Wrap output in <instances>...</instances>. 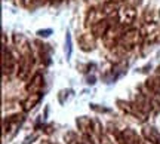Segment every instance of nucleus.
Here are the masks:
<instances>
[{
    "label": "nucleus",
    "instance_id": "7",
    "mask_svg": "<svg viewBox=\"0 0 160 144\" xmlns=\"http://www.w3.org/2000/svg\"><path fill=\"white\" fill-rule=\"evenodd\" d=\"M76 123H77V128L82 132V135H92V134L101 129L99 123L97 121H92L91 117H86V116H80L76 119Z\"/></svg>",
    "mask_w": 160,
    "mask_h": 144
},
{
    "label": "nucleus",
    "instance_id": "18",
    "mask_svg": "<svg viewBox=\"0 0 160 144\" xmlns=\"http://www.w3.org/2000/svg\"><path fill=\"white\" fill-rule=\"evenodd\" d=\"M13 45L17 46L19 54H25V52L31 51L28 42H27V39H25L22 34H13Z\"/></svg>",
    "mask_w": 160,
    "mask_h": 144
},
{
    "label": "nucleus",
    "instance_id": "3",
    "mask_svg": "<svg viewBox=\"0 0 160 144\" xmlns=\"http://www.w3.org/2000/svg\"><path fill=\"white\" fill-rule=\"evenodd\" d=\"M117 107H119L125 115L131 116V117H135L137 121H141V122H145L148 115L144 113V110L138 105L137 101H125V100H119L117 101Z\"/></svg>",
    "mask_w": 160,
    "mask_h": 144
},
{
    "label": "nucleus",
    "instance_id": "13",
    "mask_svg": "<svg viewBox=\"0 0 160 144\" xmlns=\"http://www.w3.org/2000/svg\"><path fill=\"white\" fill-rule=\"evenodd\" d=\"M40 100H42V94H28V95L21 101V109H22V111H25V113H27V111H31V110L40 103Z\"/></svg>",
    "mask_w": 160,
    "mask_h": 144
},
{
    "label": "nucleus",
    "instance_id": "1",
    "mask_svg": "<svg viewBox=\"0 0 160 144\" xmlns=\"http://www.w3.org/2000/svg\"><path fill=\"white\" fill-rule=\"evenodd\" d=\"M144 39H145V34H144V31L141 28L125 30L117 48H120L122 51H131L133 48H137L139 43H142Z\"/></svg>",
    "mask_w": 160,
    "mask_h": 144
},
{
    "label": "nucleus",
    "instance_id": "14",
    "mask_svg": "<svg viewBox=\"0 0 160 144\" xmlns=\"http://www.w3.org/2000/svg\"><path fill=\"white\" fill-rule=\"evenodd\" d=\"M145 88H147L148 94L160 100V76L156 75L153 77H148L145 80Z\"/></svg>",
    "mask_w": 160,
    "mask_h": 144
},
{
    "label": "nucleus",
    "instance_id": "23",
    "mask_svg": "<svg viewBox=\"0 0 160 144\" xmlns=\"http://www.w3.org/2000/svg\"><path fill=\"white\" fill-rule=\"evenodd\" d=\"M157 76H160V67L157 69Z\"/></svg>",
    "mask_w": 160,
    "mask_h": 144
},
{
    "label": "nucleus",
    "instance_id": "9",
    "mask_svg": "<svg viewBox=\"0 0 160 144\" xmlns=\"http://www.w3.org/2000/svg\"><path fill=\"white\" fill-rule=\"evenodd\" d=\"M97 36L93 34L92 31H88V33H83V34L79 36V39H77V42H79V48L82 49V51L85 52H91L95 49V46H97Z\"/></svg>",
    "mask_w": 160,
    "mask_h": 144
},
{
    "label": "nucleus",
    "instance_id": "5",
    "mask_svg": "<svg viewBox=\"0 0 160 144\" xmlns=\"http://www.w3.org/2000/svg\"><path fill=\"white\" fill-rule=\"evenodd\" d=\"M123 33H125V27H123V25H120V24H113V25L110 27L108 31L105 33V36L102 37L104 46L108 48V49L117 48Z\"/></svg>",
    "mask_w": 160,
    "mask_h": 144
},
{
    "label": "nucleus",
    "instance_id": "12",
    "mask_svg": "<svg viewBox=\"0 0 160 144\" xmlns=\"http://www.w3.org/2000/svg\"><path fill=\"white\" fill-rule=\"evenodd\" d=\"M141 135H142V138L147 140L148 143H151V144H160V132L157 131V129H154L153 126L144 125L142 129H141Z\"/></svg>",
    "mask_w": 160,
    "mask_h": 144
},
{
    "label": "nucleus",
    "instance_id": "8",
    "mask_svg": "<svg viewBox=\"0 0 160 144\" xmlns=\"http://www.w3.org/2000/svg\"><path fill=\"white\" fill-rule=\"evenodd\" d=\"M105 18H107V15H105V12H104L102 6L89 8L88 12H86V17H85V25L89 27V28H92L95 24H98L99 21H102Z\"/></svg>",
    "mask_w": 160,
    "mask_h": 144
},
{
    "label": "nucleus",
    "instance_id": "15",
    "mask_svg": "<svg viewBox=\"0 0 160 144\" xmlns=\"http://www.w3.org/2000/svg\"><path fill=\"white\" fill-rule=\"evenodd\" d=\"M111 25H113V24H111V18H105L102 21H99L98 24H95V25L91 28V31L97 36V37H101V39H102L104 36H105V33L110 30Z\"/></svg>",
    "mask_w": 160,
    "mask_h": 144
},
{
    "label": "nucleus",
    "instance_id": "10",
    "mask_svg": "<svg viewBox=\"0 0 160 144\" xmlns=\"http://www.w3.org/2000/svg\"><path fill=\"white\" fill-rule=\"evenodd\" d=\"M43 86H45V77H43V75L42 73H36L30 79V82H27L25 91L28 94H42Z\"/></svg>",
    "mask_w": 160,
    "mask_h": 144
},
{
    "label": "nucleus",
    "instance_id": "21",
    "mask_svg": "<svg viewBox=\"0 0 160 144\" xmlns=\"http://www.w3.org/2000/svg\"><path fill=\"white\" fill-rule=\"evenodd\" d=\"M46 2H49V0H36V3H37V5H45Z\"/></svg>",
    "mask_w": 160,
    "mask_h": 144
},
{
    "label": "nucleus",
    "instance_id": "17",
    "mask_svg": "<svg viewBox=\"0 0 160 144\" xmlns=\"http://www.w3.org/2000/svg\"><path fill=\"white\" fill-rule=\"evenodd\" d=\"M86 137H89L93 144H113L111 138H110L107 134L102 132V129H98V131H95L92 135H86Z\"/></svg>",
    "mask_w": 160,
    "mask_h": 144
},
{
    "label": "nucleus",
    "instance_id": "16",
    "mask_svg": "<svg viewBox=\"0 0 160 144\" xmlns=\"http://www.w3.org/2000/svg\"><path fill=\"white\" fill-rule=\"evenodd\" d=\"M122 138H123V144H144L141 137L133 129H125L122 132Z\"/></svg>",
    "mask_w": 160,
    "mask_h": 144
},
{
    "label": "nucleus",
    "instance_id": "2",
    "mask_svg": "<svg viewBox=\"0 0 160 144\" xmlns=\"http://www.w3.org/2000/svg\"><path fill=\"white\" fill-rule=\"evenodd\" d=\"M18 64H19V58H17L13 52L9 51L6 46H3V51H2V73H3V77L17 75Z\"/></svg>",
    "mask_w": 160,
    "mask_h": 144
},
{
    "label": "nucleus",
    "instance_id": "19",
    "mask_svg": "<svg viewBox=\"0 0 160 144\" xmlns=\"http://www.w3.org/2000/svg\"><path fill=\"white\" fill-rule=\"evenodd\" d=\"M21 3H22L24 8H31L36 3V0H21Z\"/></svg>",
    "mask_w": 160,
    "mask_h": 144
},
{
    "label": "nucleus",
    "instance_id": "4",
    "mask_svg": "<svg viewBox=\"0 0 160 144\" xmlns=\"http://www.w3.org/2000/svg\"><path fill=\"white\" fill-rule=\"evenodd\" d=\"M34 65V55L33 52H25L19 55V64H18V71H17V77L21 80H27L28 79L31 69Z\"/></svg>",
    "mask_w": 160,
    "mask_h": 144
},
{
    "label": "nucleus",
    "instance_id": "11",
    "mask_svg": "<svg viewBox=\"0 0 160 144\" xmlns=\"http://www.w3.org/2000/svg\"><path fill=\"white\" fill-rule=\"evenodd\" d=\"M24 122L22 115H13L9 116L8 119L3 121V134H6V131H17V128H19V125Z\"/></svg>",
    "mask_w": 160,
    "mask_h": 144
},
{
    "label": "nucleus",
    "instance_id": "20",
    "mask_svg": "<svg viewBox=\"0 0 160 144\" xmlns=\"http://www.w3.org/2000/svg\"><path fill=\"white\" fill-rule=\"evenodd\" d=\"M62 2H65V0H49L51 5H59V3H62Z\"/></svg>",
    "mask_w": 160,
    "mask_h": 144
},
{
    "label": "nucleus",
    "instance_id": "22",
    "mask_svg": "<svg viewBox=\"0 0 160 144\" xmlns=\"http://www.w3.org/2000/svg\"><path fill=\"white\" fill-rule=\"evenodd\" d=\"M113 2H116V3H120V2H125V0H113Z\"/></svg>",
    "mask_w": 160,
    "mask_h": 144
},
{
    "label": "nucleus",
    "instance_id": "6",
    "mask_svg": "<svg viewBox=\"0 0 160 144\" xmlns=\"http://www.w3.org/2000/svg\"><path fill=\"white\" fill-rule=\"evenodd\" d=\"M116 19H117V24L123 25V27H128L131 25L135 19H137V11H135V6L131 5H125L122 6L116 15Z\"/></svg>",
    "mask_w": 160,
    "mask_h": 144
}]
</instances>
